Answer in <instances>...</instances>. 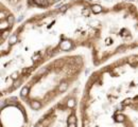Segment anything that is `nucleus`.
Listing matches in <instances>:
<instances>
[{
	"mask_svg": "<svg viewBox=\"0 0 138 127\" xmlns=\"http://www.w3.org/2000/svg\"><path fill=\"white\" fill-rule=\"evenodd\" d=\"M69 123H70V124L75 123V118H74L73 115H71V116H70V119H69Z\"/></svg>",
	"mask_w": 138,
	"mask_h": 127,
	"instance_id": "1",
	"label": "nucleus"
},
{
	"mask_svg": "<svg viewBox=\"0 0 138 127\" xmlns=\"http://www.w3.org/2000/svg\"><path fill=\"white\" fill-rule=\"evenodd\" d=\"M32 106H33V108H38L39 107V104L38 103H34Z\"/></svg>",
	"mask_w": 138,
	"mask_h": 127,
	"instance_id": "2",
	"label": "nucleus"
},
{
	"mask_svg": "<svg viewBox=\"0 0 138 127\" xmlns=\"http://www.w3.org/2000/svg\"><path fill=\"white\" fill-rule=\"evenodd\" d=\"M69 127H75V123H72V124H70V125H69Z\"/></svg>",
	"mask_w": 138,
	"mask_h": 127,
	"instance_id": "3",
	"label": "nucleus"
}]
</instances>
